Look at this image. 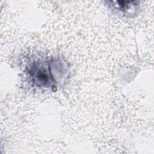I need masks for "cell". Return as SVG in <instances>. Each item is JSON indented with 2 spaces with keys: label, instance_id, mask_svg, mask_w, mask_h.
<instances>
[{
  "label": "cell",
  "instance_id": "6da1fadb",
  "mask_svg": "<svg viewBox=\"0 0 154 154\" xmlns=\"http://www.w3.org/2000/svg\"><path fill=\"white\" fill-rule=\"evenodd\" d=\"M52 64V63H35L29 67V75L37 87H51L55 82L56 70L51 69Z\"/></svg>",
  "mask_w": 154,
  "mask_h": 154
}]
</instances>
